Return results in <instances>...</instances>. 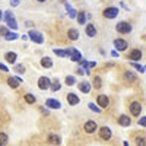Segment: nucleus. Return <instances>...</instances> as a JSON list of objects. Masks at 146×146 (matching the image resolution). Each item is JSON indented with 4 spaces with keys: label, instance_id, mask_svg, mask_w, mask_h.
Masks as SVG:
<instances>
[{
    "label": "nucleus",
    "instance_id": "obj_39",
    "mask_svg": "<svg viewBox=\"0 0 146 146\" xmlns=\"http://www.w3.org/2000/svg\"><path fill=\"white\" fill-rule=\"evenodd\" d=\"M0 70H2V72H9L7 66H6V64H3V63H0Z\"/></svg>",
    "mask_w": 146,
    "mask_h": 146
},
{
    "label": "nucleus",
    "instance_id": "obj_36",
    "mask_svg": "<svg viewBox=\"0 0 146 146\" xmlns=\"http://www.w3.org/2000/svg\"><path fill=\"white\" fill-rule=\"evenodd\" d=\"M9 34V29L6 28V27H0V35H3V36H6Z\"/></svg>",
    "mask_w": 146,
    "mask_h": 146
},
{
    "label": "nucleus",
    "instance_id": "obj_42",
    "mask_svg": "<svg viewBox=\"0 0 146 146\" xmlns=\"http://www.w3.org/2000/svg\"><path fill=\"white\" fill-rule=\"evenodd\" d=\"M76 73H78V75H83L85 72H83V69H82V67H79V69L76 70Z\"/></svg>",
    "mask_w": 146,
    "mask_h": 146
},
{
    "label": "nucleus",
    "instance_id": "obj_17",
    "mask_svg": "<svg viewBox=\"0 0 146 146\" xmlns=\"http://www.w3.org/2000/svg\"><path fill=\"white\" fill-rule=\"evenodd\" d=\"M5 58H6V62L7 63H16V58H18V54L15 53V51H9V53H6L5 54Z\"/></svg>",
    "mask_w": 146,
    "mask_h": 146
},
{
    "label": "nucleus",
    "instance_id": "obj_7",
    "mask_svg": "<svg viewBox=\"0 0 146 146\" xmlns=\"http://www.w3.org/2000/svg\"><path fill=\"white\" fill-rule=\"evenodd\" d=\"M129 108H130V114L135 115V117L140 115V113H142V104L137 102V101H133V102L129 105Z\"/></svg>",
    "mask_w": 146,
    "mask_h": 146
},
{
    "label": "nucleus",
    "instance_id": "obj_20",
    "mask_svg": "<svg viewBox=\"0 0 146 146\" xmlns=\"http://www.w3.org/2000/svg\"><path fill=\"white\" fill-rule=\"evenodd\" d=\"M67 36H69L72 41H76V40L79 38V31L75 29V28H70V29L67 31Z\"/></svg>",
    "mask_w": 146,
    "mask_h": 146
},
{
    "label": "nucleus",
    "instance_id": "obj_31",
    "mask_svg": "<svg viewBox=\"0 0 146 146\" xmlns=\"http://www.w3.org/2000/svg\"><path fill=\"white\" fill-rule=\"evenodd\" d=\"M88 107H89V110L91 111H94V113H101V108L96 105V104H94V102H89L88 104Z\"/></svg>",
    "mask_w": 146,
    "mask_h": 146
},
{
    "label": "nucleus",
    "instance_id": "obj_11",
    "mask_svg": "<svg viewBox=\"0 0 146 146\" xmlns=\"http://www.w3.org/2000/svg\"><path fill=\"white\" fill-rule=\"evenodd\" d=\"M96 105H100V108H108L110 105V98L107 95H98V98H96Z\"/></svg>",
    "mask_w": 146,
    "mask_h": 146
},
{
    "label": "nucleus",
    "instance_id": "obj_18",
    "mask_svg": "<svg viewBox=\"0 0 146 146\" xmlns=\"http://www.w3.org/2000/svg\"><path fill=\"white\" fill-rule=\"evenodd\" d=\"M85 32H86V35L89 36V38H94V36L96 35V28L94 27V23H88V25H86V29H85Z\"/></svg>",
    "mask_w": 146,
    "mask_h": 146
},
{
    "label": "nucleus",
    "instance_id": "obj_43",
    "mask_svg": "<svg viewBox=\"0 0 146 146\" xmlns=\"http://www.w3.org/2000/svg\"><path fill=\"white\" fill-rule=\"evenodd\" d=\"M41 113H42V114H47V115H48V108H47V110H45V108H41Z\"/></svg>",
    "mask_w": 146,
    "mask_h": 146
},
{
    "label": "nucleus",
    "instance_id": "obj_10",
    "mask_svg": "<svg viewBox=\"0 0 146 146\" xmlns=\"http://www.w3.org/2000/svg\"><path fill=\"white\" fill-rule=\"evenodd\" d=\"M111 136H113V133H111V129H110V127H107V126L100 127V137L102 140H110Z\"/></svg>",
    "mask_w": 146,
    "mask_h": 146
},
{
    "label": "nucleus",
    "instance_id": "obj_40",
    "mask_svg": "<svg viewBox=\"0 0 146 146\" xmlns=\"http://www.w3.org/2000/svg\"><path fill=\"white\" fill-rule=\"evenodd\" d=\"M25 25H27L28 28H32V27H34V22H31V21H27V22H25Z\"/></svg>",
    "mask_w": 146,
    "mask_h": 146
},
{
    "label": "nucleus",
    "instance_id": "obj_28",
    "mask_svg": "<svg viewBox=\"0 0 146 146\" xmlns=\"http://www.w3.org/2000/svg\"><path fill=\"white\" fill-rule=\"evenodd\" d=\"M9 142V137L6 133H0V146H6Z\"/></svg>",
    "mask_w": 146,
    "mask_h": 146
},
{
    "label": "nucleus",
    "instance_id": "obj_38",
    "mask_svg": "<svg viewBox=\"0 0 146 146\" xmlns=\"http://www.w3.org/2000/svg\"><path fill=\"white\" fill-rule=\"evenodd\" d=\"M19 3H21V0H10V6H12V7L19 6Z\"/></svg>",
    "mask_w": 146,
    "mask_h": 146
},
{
    "label": "nucleus",
    "instance_id": "obj_19",
    "mask_svg": "<svg viewBox=\"0 0 146 146\" xmlns=\"http://www.w3.org/2000/svg\"><path fill=\"white\" fill-rule=\"evenodd\" d=\"M79 89L82 94H89L91 92V83L89 82H80L79 83Z\"/></svg>",
    "mask_w": 146,
    "mask_h": 146
},
{
    "label": "nucleus",
    "instance_id": "obj_33",
    "mask_svg": "<svg viewBox=\"0 0 146 146\" xmlns=\"http://www.w3.org/2000/svg\"><path fill=\"white\" fill-rule=\"evenodd\" d=\"M13 70H15L16 73H25V70H27V69H25V66H23V64H16Z\"/></svg>",
    "mask_w": 146,
    "mask_h": 146
},
{
    "label": "nucleus",
    "instance_id": "obj_35",
    "mask_svg": "<svg viewBox=\"0 0 146 146\" xmlns=\"http://www.w3.org/2000/svg\"><path fill=\"white\" fill-rule=\"evenodd\" d=\"M136 145H137V146H146L145 137H136Z\"/></svg>",
    "mask_w": 146,
    "mask_h": 146
},
{
    "label": "nucleus",
    "instance_id": "obj_34",
    "mask_svg": "<svg viewBox=\"0 0 146 146\" xmlns=\"http://www.w3.org/2000/svg\"><path fill=\"white\" fill-rule=\"evenodd\" d=\"M75 83H76V79H75V76H67V78H66V85L72 86V85H75Z\"/></svg>",
    "mask_w": 146,
    "mask_h": 146
},
{
    "label": "nucleus",
    "instance_id": "obj_24",
    "mask_svg": "<svg viewBox=\"0 0 146 146\" xmlns=\"http://www.w3.org/2000/svg\"><path fill=\"white\" fill-rule=\"evenodd\" d=\"M78 22L80 23V25H83V23H86V13H85L83 10H80V12H78Z\"/></svg>",
    "mask_w": 146,
    "mask_h": 146
},
{
    "label": "nucleus",
    "instance_id": "obj_5",
    "mask_svg": "<svg viewBox=\"0 0 146 146\" xmlns=\"http://www.w3.org/2000/svg\"><path fill=\"white\" fill-rule=\"evenodd\" d=\"M98 129H100L98 124H96L94 120H88L86 123L83 124V130H85V133H88V135H92V133H95Z\"/></svg>",
    "mask_w": 146,
    "mask_h": 146
},
{
    "label": "nucleus",
    "instance_id": "obj_2",
    "mask_svg": "<svg viewBox=\"0 0 146 146\" xmlns=\"http://www.w3.org/2000/svg\"><path fill=\"white\" fill-rule=\"evenodd\" d=\"M28 38H29L32 42H35V44H42V42H44V35H42L41 32H38V31H35V29H31V31H29Z\"/></svg>",
    "mask_w": 146,
    "mask_h": 146
},
{
    "label": "nucleus",
    "instance_id": "obj_9",
    "mask_svg": "<svg viewBox=\"0 0 146 146\" xmlns=\"http://www.w3.org/2000/svg\"><path fill=\"white\" fill-rule=\"evenodd\" d=\"M67 51H69V56H70V58H72V62H80V60L83 58V57H82V53H80L79 50H76L75 47H70Z\"/></svg>",
    "mask_w": 146,
    "mask_h": 146
},
{
    "label": "nucleus",
    "instance_id": "obj_15",
    "mask_svg": "<svg viewBox=\"0 0 146 146\" xmlns=\"http://www.w3.org/2000/svg\"><path fill=\"white\" fill-rule=\"evenodd\" d=\"M21 82H22V79H21V78H13V76H12V78H9V79H7V85H9V86H10L12 89H16V88L19 86V85H21Z\"/></svg>",
    "mask_w": 146,
    "mask_h": 146
},
{
    "label": "nucleus",
    "instance_id": "obj_26",
    "mask_svg": "<svg viewBox=\"0 0 146 146\" xmlns=\"http://www.w3.org/2000/svg\"><path fill=\"white\" fill-rule=\"evenodd\" d=\"M60 88H62V83H60V80L58 79H56V80H53L51 82V91L53 92H57V91H60Z\"/></svg>",
    "mask_w": 146,
    "mask_h": 146
},
{
    "label": "nucleus",
    "instance_id": "obj_1",
    "mask_svg": "<svg viewBox=\"0 0 146 146\" xmlns=\"http://www.w3.org/2000/svg\"><path fill=\"white\" fill-rule=\"evenodd\" d=\"M118 13H120L118 7H114V6L105 7V9H104V12H102L104 18H107V19H115V18L118 16Z\"/></svg>",
    "mask_w": 146,
    "mask_h": 146
},
{
    "label": "nucleus",
    "instance_id": "obj_27",
    "mask_svg": "<svg viewBox=\"0 0 146 146\" xmlns=\"http://www.w3.org/2000/svg\"><path fill=\"white\" fill-rule=\"evenodd\" d=\"M54 54H57V56H60V57H67L69 56V51L67 50H60V48H54Z\"/></svg>",
    "mask_w": 146,
    "mask_h": 146
},
{
    "label": "nucleus",
    "instance_id": "obj_44",
    "mask_svg": "<svg viewBox=\"0 0 146 146\" xmlns=\"http://www.w3.org/2000/svg\"><path fill=\"white\" fill-rule=\"evenodd\" d=\"M2 18H3V10H0V21H2Z\"/></svg>",
    "mask_w": 146,
    "mask_h": 146
},
{
    "label": "nucleus",
    "instance_id": "obj_22",
    "mask_svg": "<svg viewBox=\"0 0 146 146\" xmlns=\"http://www.w3.org/2000/svg\"><path fill=\"white\" fill-rule=\"evenodd\" d=\"M48 142H50L51 145H60L62 143V139H60V136H57V135H48Z\"/></svg>",
    "mask_w": 146,
    "mask_h": 146
},
{
    "label": "nucleus",
    "instance_id": "obj_13",
    "mask_svg": "<svg viewBox=\"0 0 146 146\" xmlns=\"http://www.w3.org/2000/svg\"><path fill=\"white\" fill-rule=\"evenodd\" d=\"M45 105H47V108H51V110L62 108V102H60L58 100H54V98H48L45 101Z\"/></svg>",
    "mask_w": 146,
    "mask_h": 146
},
{
    "label": "nucleus",
    "instance_id": "obj_4",
    "mask_svg": "<svg viewBox=\"0 0 146 146\" xmlns=\"http://www.w3.org/2000/svg\"><path fill=\"white\" fill-rule=\"evenodd\" d=\"M115 29H117V32H120V34H129V32H131V25L129 22H126V21H121V22H118L117 25H115Z\"/></svg>",
    "mask_w": 146,
    "mask_h": 146
},
{
    "label": "nucleus",
    "instance_id": "obj_6",
    "mask_svg": "<svg viewBox=\"0 0 146 146\" xmlns=\"http://www.w3.org/2000/svg\"><path fill=\"white\" fill-rule=\"evenodd\" d=\"M127 41L123 40V38H115L114 40V48H115V51H126L127 50Z\"/></svg>",
    "mask_w": 146,
    "mask_h": 146
},
{
    "label": "nucleus",
    "instance_id": "obj_3",
    "mask_svg": "<svg viewBox=\"0 0 146 146\" xmlns=\"http://www.w3.org/2000/svg\"><path fill=\"white\" fill-rule=\"evenodd\" d=\"M5 21H6V23H7L9 28H12L13 31L18 29V22H16L15 15L12 13V12H6V13H5Z\"/></svg>",
    "mask_w": 146,
    "mask_h": 146
},
{
    "label": "nucleus",
    "instance_id": "obj_41",
    "mask_svg": "<svg viewBox=\"0 0 146 146\" xmlns=\"http://www.w3.org/2000/svg\"><path fill=\"white\" fill-rule=\"evenodd\" d=\"M111 56H113V57H117V58H118V51L113 50V51H111Z\"/></svg>",
    "mask_w": 146,
    "mask_h": 146
},
{
    "label": "nucleus",
    "instance_id": "obj_16",
    "mask_svg": "<svg viewBox=\"0 0 146 146\" xmlns=\"http://www.w3.org/2000/svg\"><path fill=\"white\" fill-rule=\"evenodd\" d=\"M79 101L80 100H79V96L76 94H73V92L67 94V102H69V105H78Z\"/></svg>",
    "mask_w": 146,
    "mask_h": 146
},
{
    "label": "nucleus",
    "instance_id": "obj_23",
    "mask_svg": "<svg viewBox=\"0 0 146 146\" xmlns=\"http://www.w3.org/2000/svg\"><path fill=\"white\" fill-rule=\"evenodd\" d=\"M41 66L45 67V69H50V67L53 66V60H51L50 57H42V58H41Z\"/></svg>",
    "mask_w": 146,
    "mask_h": 146
},
{
    "label": "nucleus",
    "instance_id": "obj_46",
    "mask_svg": "<svg viewBox=\"0 0 146 146\" xmlns=\"http://www.w3.org/2000/svg\"><path fill=\"white\" fill-rule=\"evenodd\" d=\"M38 2H41V3H44V2H47V0H38Z\"/></svg>",
    "mask_w": 146,
    "mask_h": 146
},
{
    "label": "nucleus",
    "instance_id": "obj_37",
    "mask_svg": "<svg viewBox=\"0 0 146 146\" xmlns=\"http://www.w3.org/2000/svg\"><path fill=\"white\" fill-rule=\"evenodd\" d=\"M137 124L142 126V127H146V117H140L139 121H137Z\"/></svg>",
    "mask_w": 146,
    "mask_h": 146
},
{
    "label": "nucleus",
    "instance_id": "obj_14",
    "mask_svg": "<svg viewBox=\"0 0 146 146\" xmlns=\"http://www.w3.org/2000/svg\"><path fill=\"white\" fill-rule=\"evenodd\" d=\"M118 124L123 126V127H129V126L131 124V118H130L129 115H126V114H121V115L118 117Z\"/></svg>",
    "mask_w": 146,
    "mask_h": 146
},
{
    "label": "nucleus",
    "instance_id": "obj_8",
    "mask_svg": "<svg viewBox=\"0 0 146 146\" xmlns=\"http://www.w3.org/2000/svg\"><path fill=\"white\" fill-rule=\"evenodd\" d=\"M38 88L41 91H47V89H50L51 88V80L48 79L47 76H41L38 79Z\"/></svg>",
    "mask_w": 146,
    "mask_h": 146
},
{
    "label": "nucleus",
    "instance_id": "obj_25",
    "mask_svg": "<svg viewBox=\"0 0 146 146\" xmlns=\"http://www.w3.org/2000/svg\"><path fill=\"white\" fill-rule=\"evenodd\" d=\"M19 36H21L19 34H16V32H10V31H9V34L5 36V40H6V41H15V40L19 38Z\"/></svg>",
    "mask_w": 146,
    "mask_h": 146
},
{
    "label": "nucleus",
    "instance_id": "obj_45",
    "mask_svg": "<svg viewBox=\"0 0 146 146\" xmlns=\"http://www.w3.org/2000/svg\"><path fill=\"white\" fill-rule=\"evenodd\" d=\"M123 146H130V145H129L127 142H123Z\"/></svg>",
    "mask_w": 146,
    "mask_h": 146
},
{
    "label": "nucleus",
    "instance_id": "obj_29",
    "mask_svg": "<svg viewBox=\"0 0 146 146\" xmlns=\"http://www.w3.org/2000/svg\"><path fill=\"white\" fill-rule=\"evenodd\" d=\"M101 86H102L101 78H100V76H95V78H94V88H95V89H100Z\"/></svg>",
    "mask_w": 146,
    "mask_h": 146
},
{
    "label": "nucleus",
    "instance_id": "obj_21",
    "mask_svg": "<svg viewBox=\"0 0 146 146\" xmlns=\"http://www.w3.org/2000/svg\"><path fill=\"white\" fill-rule=\"evenodd\" d=\"M124 79L129 80V82H136V80H137V76H136L131 70H127V72L124 73Z\"/></svg>",
    "mask_w": 146,
    "mask_h": 146
},
{
    "label": "nucleus",
    "instance_id": "obj_32",
    "mask_svg": "<svg viewBox=\"0 0 146 146\" xmlns=\"http://www.w3.org/2000/svg\"><path fill=\"white\" fill-rule=\"evenodd\" d=\"M25 101H27L28 104H35V96H34L32 94H27V95H25Z\"/></svg>",
    "mask_w": 146,
    "mask_h": 146
},
{
    "label": "nucleus",
    "instance_id": "obj_12",
    "mask_svg": "<svg viewBox=\"0 0 146 146\" xmlns=\"http://www.w3.org/2000/svg\"><path fill=\"white\" fill-rule=\"evenodd\" d=\"M130 62H133V63H136V62H139V60L142 58V51L140 50H137V48H135V50H131L130 51V54H129V57H127Z\"/></svg>",
    "mask_w": 146,
    "mask_h": 146
},
{
    "label": "nucleus",
    "instance_id": "obj_30",
    "mask_svg": "<svg viewBox=\"0 0 146 146\" xmlns=\"http://www.w3.org/2000/svg\"><path fill=\"white\" fill-rule=\"evenodd\" d=\"M130 66H131L133 69H136L137 72H140V73L145 72V66H142V64H139V63H133V62H130Z\"/></svg>",
    "mask_w": 146,
    "mask_h": 146
}]
</instances>
